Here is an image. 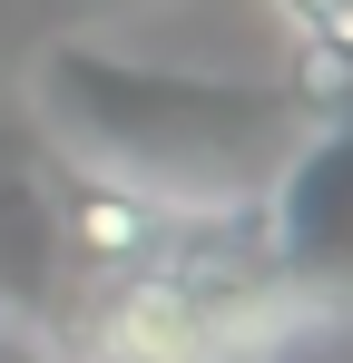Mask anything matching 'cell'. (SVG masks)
<instances>
[{
    "mask_svg": "<svg viewBox=\"0 0 353 363\" xmlns=\"http://www.w3.org/2000/svg\"><path fill=\"white\" fill-rule=\"evenodd\" d=\"M275 40H285V79L334 118L353 108V0H265Z\"/></svg>",
    "mask_w": 353,
    "mask_h": 363,
    "instance_id": "3",
    "label": "cell"
},
{
    "mask_svg": "<svg viewBox=\"0 0 353 363\" xmlns=\"http://www.w3.org/2000/svg\"><path fill=\"white\" fill-rule=\"evenodd\" d=\"M89 20H118V10H147V0H79Z\"/></svg>",
    "mask_w": 353,
    "mask_h": 363,
    "instance_id": "4",
    "label": "cell"
},
{
    "mask_svg": "<svg viewBox=\"0 0 353 363\" xmlns=\"http://www.w3.org/2000/svg\"><path fill=\"white\" fill-rule=\"evenodd\" d=\"M20 118L69 177H99L157 216H235L265 206V186L294 167L324 108L285 69H157L99 30H59L20 79Z\"/></svg>",
    "mask_w": 353,
    "mask_h": 363,
    "instance_id": "1",
    "label": "cell"
},
{
    "mask_svg": "<svg viewBox=\"0 0 353 363\" xmlns=\"http://www.w3.org/2000/svg\"><path fill=\"white\" fill-rule=\"evenodd\" d=\"M265 236L304 295L353 314V108H334L294 147V167L265 186Z\"/></svg>",
    "mask_w": 353,
    "mask_h": 363,
    "instance_id": "2",
    "label": "cell"
}]
</instances>
